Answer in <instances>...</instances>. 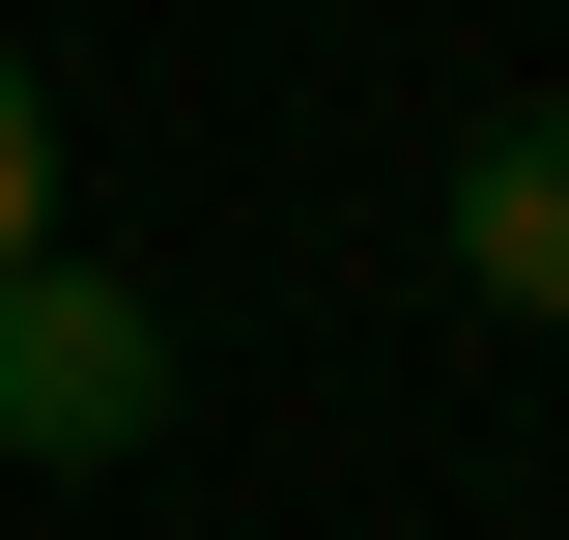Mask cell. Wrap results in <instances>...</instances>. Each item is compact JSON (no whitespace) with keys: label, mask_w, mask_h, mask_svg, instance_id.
I'll return each instance as SVG.
<instances>
[{"label":"cell","mask_w":569,"mask_h":540,"mask_svg":"<svg viewBox=\"0 0 569 540\" xmlns=\"http://www.w3.org/2000/svg\"><path fill=\"white\" fill-rule=\"evenodd\" d=\"M171 427V313L86 257H0V456H142Z\"/></svg>","instance_id":"6da1fadb"},{"label":"cell","mask_w":569,"mask_h":540,"mask_svg":"<svg viewBox=\"0 0 569 540\" xmlns=\"http://www.w3.org/2000/svg\"><path fill=\"white\" fill-rule=\"evenodd\" d=\"M456 284H485V313H569V114L456 142Z\"/></svg>","instance_id":"7a4b0ae2"},{"label":"cell","mask_w":569,"mask_h":540,"mask_svg":"<svg viewBox=\"0 0 569 540\" xmlns=\"http://www.w3.org/2000/svg\"><path fill=\"white\" fill-rule=\"evenodd\" d=\"M0 257H58V86L0 58Z\"/></svg>","instance_id":"3957f363"}]
</instances>
